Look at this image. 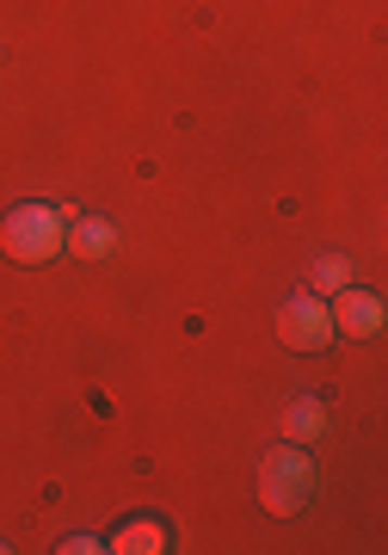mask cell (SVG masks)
<instances>
[{"mask_svg":"<svg viewBox=\"0 0 388 555\" xmlns=\"http://www.w3.org/2000/svg\"><path fill=\"white\" fill-rule=\"evenodd\" d=\"M327 315H333V334H351V339H376L388 327V309L376 291H358V284H346V291H333L327 297Z\"/></svg>","mask_w":388,"mask_h":555,"instance_id":"cell-4","label":"cell"},{"mask_svg":"<svg viewBox=\"0 0 388 555\" xmlns=\"http://www.w3.org/2000/svg\"><path fill=\"white\" fill-rule=\"evenodd\" d=\"M0 254L13 266H50L68 254V210L62 204H13L0 217Z\"/></svg>","mask_w":388,"mask_h":555,"instance_id":"cell-1","label":"cell"},{"mask_svg":"<svg viewBox=\"0 0 388 555\" xmlns=\"http://www.w3.org/2000/svg\"><path fill=\"white\" fill-rule=\"evenodd\" d=\"M277 339L290 346V352H327L333 346V315H327V297H284L277 309Z\"/></svg>","mask_w":388,"mask_h":555,"instance_id":"cell-3","label":"cell"},{"mask_svg":"<svg viewBox=\"0 0 388 555\" xmlns=\"http://www.w3.org/2000/svg\"><path fill=\"white\" fill-rule=\"evenodd\" d=\"M105 550L112 555H160V550H173V543H167V525L160 518H130V525H117L105 537Z\"/></svg>","mask_w":388,"mask_h":555,"instance_id":"cell-5","label":"cell"},{"mask_svg":"<svg viewBox=\"0 0 388 555\" xmlns=\"http://www.w3.org/2000/svg\"><path fill=\"white\" fill-rule=\"evenodd\" d=\"M314 500V463L302 444H277L259 456V506L277 518H296Z\"/></svg>","mask_w":388,"mask_h":555,"instance_id":"cell-2","label":"cell"},{"mask_svg":"<svg viewBox=\"0 0 388 555\" xmlns=\"http://www.w3.org/2000/svg\"><path fill=\"white\" fill-rule=\"evenodd\" d=\"M62 550H68V555H93V550H105V543H99V537H68Z\"/></svg>","mask_w":388,"mask_h":555,"instance_id":"cell-9","label":"cell"},{"mask_svg":"<svg viewBox=\"0 0 388 555\" xmlns=\"http://www.w3.org/2000/svg\"><path fill=\"white\" fill-rule=\"evenodd\" d=\"M346 284H351V259H346V254L314 259V291H321V297H333V291H346Z\"/></svg>","mask_w":388,"mask_h":555,"instance_id":"cell-8","label":"cell"},{"mask_svg":"<svg viewBox=\"0 0 388 555\" xmlns=\"http://www.w3.org/2000/svg\"><path fill=\"white\" fill-rule=\"evenodd\" d=\"M284 433H290V444H314V438L327 433V408L314 396H296L290 408H284Z\"/></svg>","mask_w":388,"mask_h":555,"instance_id":"cell-7","label":"cell"},{"mask_svg":"<svg viewBox=\"0 0 388 555\" xmlns=\"http://www.w3.org/2000/svg\"><path fill=\"white\" fill-rule=\"evenodd\" d=\"M117 247V229L105 217H75L68 210V254L75 259H105Z\"/></svg>","mask_w":388,"mask_h":555,"instance_id":"cell-6","label":"cell"}]
</instances>
